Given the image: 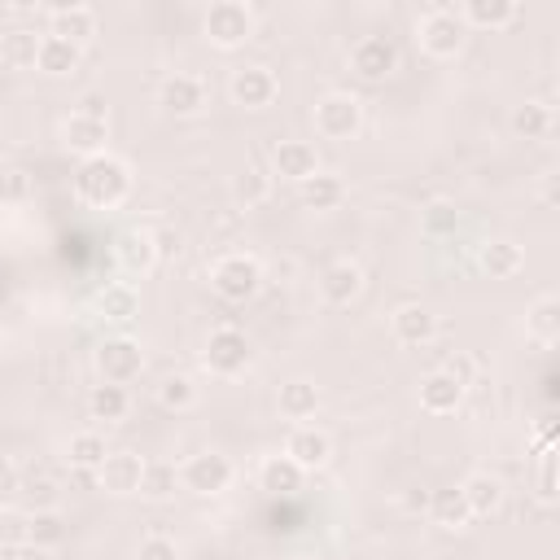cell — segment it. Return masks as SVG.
I'll return each instance as SVG.
<instances>
[{
	"label": "cell",
	"mask_w": 560,
	"mask_h": 560,
	"mask_svg": "<svg viewBox=\"0 0 560 560\" xmlns=\"http://www.w3.org/2000/svg\"><path fill=\"white\" fill-rule=\"evenodd\" d=\"M26 542H31L35 551L61 547V542H66V516H61L57 508H35V512H26Z\"/></svg>",
	"instance_id": "32"
},
{
	"label": "cell",
	"mask_w": 560,
	"mask_h": 560,
	"mask_svg": "<svg viewBox=\"0 0 560 560\" xmlns=\"http://www.w3.org/2000/svg\"><path fill=\"white\" fill-rule=\"evenodd\" d=\"M477 267H481L490 280H512V276L525 267V254H521L516 241L494 236V241H481V245H477Z\"/></svg>",
	"instance_id": "22"
},
{
	"label": "cell",
	"mask_w": 560,
	"mask_h": 560,
	"mask_svg": "<svg viewBox=\"0 0 560 560\" xmlns=\"http://www.w3.org/2000/svg\"><path fill=\"white\" fill-rule=\"evenodd\" d=\"M350 70L363 79V83H381L398 70V48L394 39L385 35H363L354 48H350Z\"/></svg>",
	"instance_id": "12"
},
{
	"label": "cell",
	"mask_w": 560,
	"mask_h": 560,
	"mask_svg": "<svg viewBox=\"0 0 560 560\" xmlns=\"http://www.w3.org/2000/svg\"><path fill=\"white\" fill-rule=\"evenodd\" d=\"M508 122H512V131H516L521 140H547L551 127H556V114H551V105H542V101H521Z\"/></svg>",
	"instance_id": "34"
},
{
	"label": "cell",
	"mask_w": 560,
	"mask_h": 560,
	"mask_svg": "<svg viewBox=\"0 0 560 560\" xmlns=\"http://www.w3.org/2000/svg\"><path fill=\"white\" fill-rule=\"evenodd\" d=\"M18 494L26 499V503H35V508H52V499H57V486H52V477L44 472V468H26L22 477H18ZM31 508V512H35Z\"/></svg>",
	"instance_id": "40"
},
{
	"label": "cell",
	"mask_w": 560,
	"mask_h": 560,
	"mask_svg": "<svg viewBox=\"0 0 560 560\" xmlns=\"http://www.w3.org/2000/svg\"><path fill=\"white\" fill-rule=\"evenodd\" d=\"M31 197V175L22 171V166H4L0 171V201L4 206H18V201H26Z\"/></svg>",
	"instance_id": "42"
},
{
	"label": "cell",
	"mask_w": 560,
	"mask_h": 560,
	"mask_svg": "<svg viewBox=\"0 0 560 560\" xmlns=\"http://www.w3.org/2000/svg\"><path fill=\"white\" fill-rule=\"evenodd\" d=\"M96 372H101V381H109V385H131V381H140V372H144V346H140L136 337H127V332L105 337V341L96 346Z\"/></svg>",
	"instance_id": "6"
},
{
	"label": "cell",
	"mask_w": 560,
	"mask_h": 560,
	"mask_svg": "<svg viewBox=\"0 0 560 560\" xmlns=\"http://www.w3.org/2000/svg\"><path fill=\"white\" fill-rule=\"evenodd\" d=\"M92 311H96L105 324H114V328H127V324L140 315V293H136L127 280H114V284H105V289L96 293Z\"/></svg>",
	"instance_id": "21"
},
{
	"label": "cell",
	"mask_w": 560,
	"mask_h": 560,
	"mask_svg": "<svg viewBox=\"0 0 560 560\" xmlns=\"http://www.w3.org/2000/svg\"><path fill=\"white\" fill-rule=\"evenodd\" d=\"M232 477H236V468H232V459L223 451H197V455H188L179 464V486L188 494H201V499L223 494L232 486Z\"/></svg>",
	"instance_id": "5"
},
{
	"label": "cell",
	"mask_w": 560,
	"mask_h": 560,
	"mask_svg": "<svg viewBox=\"0 0 560 560\" xmlns=\"http://www.w3.org/2000/svg\"><path fill=\"white\" fill-rule=\"evenodd\" d=\"M534 481H538V499H542V503H556V494H560V486H556V446H542V451H538V472H534Z\"/></svg>",
	"instance_id": "41"
},
{
	"label": "cell",
	"mask_w": 560,
	"mask_h": 560,
	"mask_svg": "<svg viewBox=\"0 0 560 560\" xmlns=\"http://www.w3.org/2000/svg\"><path fill=\"white\" fill-rule=\"evenodd\" d=\"M35 57H39V35L31 26H9L0 35V61L9 70H35Z\"/></svg>",
	"instance_id": "33"
},
{
	"label": "cell",
	"mask_w": 560,
	"mask_h": 560,
	"mask_svg": "<svg viewBox=\"0 0 560 560\" xmlns=\"http://www.w3.org/2000/svg\"><path fill=\"white\" fill-rule=\"evenodd\" d=\"M201 31H206V39H210L214 48L232 52V48H241L245 39H254V9L241 4V0H214V4L206 9V18H201Z\"/></svg>",
	"instance_id": "3"
},
{
	"label": "cell",
	"mask_w": 560,
	"mask_h": 560,
	"mask_svg": "<svg viewBox=\"0 0 560 560\" xmlns=\"http://www.w3.org/2000/svg\"><path fill=\"white\" fill-rule=\"evenodd\" d=\"M455 228H459V206L455 201H446V197H433L424 210H420V232L424 236H455Z\"/></svg>",
	"instance_id": "39"
},
{
	"label": "cell",
	"mask_w": 560,
	"mask_h": 560,
	"mask_svg": "<svg viewBox=\"0 0 560 560\" xmlns=\"http://www.w3.org/2000/svg\"><path fill=\"white\" fill-rule=\"evenodd\" d=\"M271 171L280 175V179H289V184H302V179H311L315 171H324L319 166V153H315V144L311 140H280L276 149H271Z\"/></svg>",
	"instance_id": "18"
},
{
	"label": "cell",
	"mask_w": 560,
	"mask_h": 560,
	"mask_svg": "<svg viewBox=\"0 0 560 560\" xmlns=\"http://www.w3.org/2000/svg\"><path fill=\"white\" fill-rule=\"evenodd\" d=\"M249 354H254L249 337L241 328H232V324L210 328V337L201 346V363L210 368V376H241L249 368Z\"/></svg>",
	"instance_id": "8"
},
{
	"label": "cell",
	"mask_w": 560,
	"mask_h": 560,
	"mask_svg": "<svg viewBox=\"0 0 560 560\" xmlns=\"http://www.w3.org/2000/svg\"><path fill=\"white\" fill-rule=\"evenodd\" d=\"M136 560H179V542L166 534H144L136 547Z\"/></svg>",
	"instance_id": "44"
},
{
	"label": "cell",
	"mask_w": 560,
	"mask_h": 560,
	"mask_svg": "<svg viewBox=\"0 0 560 560\" xmlns=\"http://www.w3.org/2000/svg\"><path fill=\"white\" fill-rule=\"evenodd\" d=\"M158 105L171 114V118H197L206 109V83L188 70H175L158 83Z\"/></svg>",
	"instance_id": "11"
},
{
	"label": "cell",
	"mask_w": 560,
	"mask_h": 560,
	"mask_svg": "<svg viewBox=\"0 0 560 560\" xmlns=\"http://www.w3.org/2000/svg\"><path fill=\"white\" fill-rule=\"evenodd\" d=\"M311 118H315V131L324 140H354L363 127V101L354 92H324L315 101Z\"/></svg>",
	"instance_id": "4"
},
{
	"label": "cell",
	"mask_w": 560,
	"mask_h": 560,
	"mask_svg": "<svg viewBox=\"0 0 560 560\" xmlns=\"http://www.w3.org/2000/svg\"><path fill=\"white\" fill-rule=\"evenodd\" d=\"M525 332L534 337V341H542V346H551L556 337H560V302L547 293V298H538L529 311H525Z\"/></svg>",
	"instance_id": "36"
},
{
	"label": "cell",
	"mask_w": 560,
	"mask_h": 560,
	"mask_svg": "<svg viewBox=\"0 0 560 560\" xmlns=\"http://www.w3.org/2000/svg\"><path fill=\"white\" fill-rule=\"evenodd\" d=\"M127 411H131V394H127V385H109V381H101V385L88 389V416H92V420H101V424H118V420H127Z\"/></svg>",
	"instance_id": "29"
},
{
	"label": "cell",
	"mask_w": 560,
	"mask_h": 560,
	"mask_svg": "<svg viewBox=\"0 0 560 560\" xmlns=\"http://www.w3.org/2000/svg\"><path fill=\"white\" fill-rule=\"evenodd\" d=\"M424 508H429V521H433L438 529H468V525H472V512H468L459 486H442V490H433V494L424 499Z\"/></svg>",
	"instance_id": "26"
},
{
	"label": "cell",
	"mask_w": 560,
	"mask_h": 560,
	"mask_svg": "<svg viewBox=\"0 0 560 560\" xmlns=\"http://www.w3.org/2000/svg\"><path fill=\"white\" fill-rule=\"evenodd\" d=\"M105 455H109V446H105V438H101L96 429H79V433H70V442H66V464H70V468L96 472V468L105 464Z\"/></svg>",
	"instance_id": "35"
},
{
	"label": "cell",
	"mask_w": 560,
	"mask_h": 560,
	"mask_svg": "<svg viewBox=\"0 0 560 560\" xmlns=\"http://www.w3.org/2000/svg\"><path fill=\"white\" fill-rule=\"evenodd\" d=\"M389 332H394L398 346L420 350V346H429V341L438 337V315H433L424 302H402V306H394V315H389Z\"/></svg>",
	"instance_id": "15"
},
{
	"label": "cell",
	"mask_w": 560,
	"mask_h": 560,
	"mask_svg": "<svg viewBox=\"0 0 560 560\" xmlns=\"http://www.w3.org/2000/svg\"><path fill=\"white\" fill-rule=\"evenodd\" d=\"M276 407H280V416H284V420L306 424V420L319 411V385H315V381H306V376H293V381H284V385H280Z\"/></svg>",
	"instance_id": "23"
},
{
	"label": "cell",
	"mask_w": 560,
	"mask_h": 560,
	"mask_svg": "<svg viewBox=\"0 0 560 560\" xmlns=\"http://www.w3.org/2000/svg\"><path fill=\"white\" fill-rule=\"evenodd\" d=\"M79 57H83V48L66 44V39H57V35H39L35 70H39V74H48V79H66V74H74V70H79Z\"/></svg>",
	"instance_id": "28"
},
{
	"label": "cell",
	"mask_w": 560,
	"mask_h": 560,
	"mask_svg": "<svg viewBox=\"0 0 560 560\" xmlns=\"http://www.w3.org/2000/svg\"><path fill=\"white\" fill-rule=\"evenodd\" d=\"M455 13L464 22V31H503L521 18V4L516 0H464Z\"/></svg>",
	"instance_id": "20"
},
{
	"label": "cell",
	"mask_w": 560,
	"mask_h": 560,
	"mask_svg": "<svg viewBox=\"0 0 560 560\" xmlns=\"http://www.w3.org/2000/svg\"><path fill=\"white\" fill-rule=\"evenodd\" d=\"M442 372H446L455 385H464V389H468V385L477 381V359H472L468 350H455V354L442 363Z\"/></svg>",
	"instance_id": "45"
},
{
	"label": "cell",
	"mask_w": 560,
	"mask_h": 560,
	"mask_svg": "<svg viewBox=\"0 0 560 560\" xmlns=\"http://www.w3.org/2000/svg\"><path fill=\"white\" fill-rule=\"evenodd\" d=\"M267 197H271V175H267V171L245 166L241 175H232V201H236L241 210H254V206H262Z\"/></svg>",
	"instance_id": "37"
},
{
	"label": "cell",
	"mask_w": 560,
	"mask_h": 560,
	"mask_svg": "<svg viewBox=\"0 0 560 560\" xmlns=\"http://www.w3.org/2000/svg\"><path fill=\"white\" fill-rule=\"evenodd\" d=\"M459 402H464V385H455L442 368H433V372L420 381V407H424L429 416H451V411H459Z\"/></svg>",
	"instance_id": "25"
},
{
	"label": "cell",
	"mask_w": 560,
	"mask_h": 560,
	"mask_svg": "<svg viewBox=\"0 0 560 560\" xmlns=\"http://www.w3.org/2000/svg\"><path fill=\"white\" fill-rule=\"evenodd\" d=\"M298 197H302L306 210H337V206L346 201V184H341V175H332V171H315L311 179L298 184Z\"/></svg>",
	"instance_id": "31"
},
{
	"label": "cell",
	"mask_w": 560,
	"mask_h": 560,
	"mask_svg": "<svg viewBox=\"0 0 560 560\" xmlns=\"http://www.w3.org/2000/svg\"><path fill=\"white\" fill-rule=\"evenodd\" d=\"M105 140H109V118H92V114L70 109V118L61 122V144H66L79 162L105 153Z\"/></svg>",
	"instance_id": "14"
},
{
	"label": "cell",
	"mask_w": 560,
	"mask_h": 560,
	"mask_svg": "<svg viewBox=\"0 0 560 560\" xmlns=\"http://www.w3.org/2000/svg\"><path fill=\"white\" fill-rule=\"evenodd\" d=\"M0 547H31L26 542V512L0 508Z\"/></svg>",
	"instance_id": "43"
},
{
	"label": "cell",
	"mask_w": 560,
	"mask_h": 560,
	"mask_svg": "<svg viewBox=\"0 0 560 560\" xmlns=\"http://www.w3.org/2000/svg\"><path fill=\"white\" fill-rule=\"evenodd\" d=\"M276 92H280V79L271 66H241L228 79V96L241 109H267L276 101Z\"/></svg>",
	"instance_id": "9"
},
{
	"label": "cell",
	"mask_w": 560,
	"mask_h": 560,
	"mask_svg": "<svg viewBox=\"0 0 560 560\" xmlns=\"http://www.w3.org/2000/svg\"><path fill=\"white\" fill-rule=\"evenodd\" d=\"M210 289L223 302H249L262 289V262L245 249H232V254L210 262Z\"/></svg>",
	"instance_id": "2"
},
{
	"label": "cell",
	"mask_w": 560,
	"mask_h": 560,
	"mask_svg": "<svg viewBox=\"0 0 560 560\" xmlns=\"http://www.w3.org/2000/svg\"><path fill=\"white\" fill-rule=\"evenodd\" d=\"M459 494H464L472 521H477V516H494V512L503 508V481H499L494 472H468V477L459 481Z\"/></svg>",
	"instance_id": "24"
},
{
	"label": "cell",
	"mask_w": 560,
	"mask_h": 560,
	"mask_svg": "<svg viewBox=\"0 0 560 560\" xmlns=\"http://www.w3.org/2000/svg\"><path fill=\"white\" fill-rule=\"evenodd\" d=\"M140 472H144V459L136 451H109L105 464L96 468V490L105 494H140Z\"/></svg>",
	"instance_id": "17"
},
{
	"label": "cell",
	"mask_w": 560,
	"mask_h": 560,
	"mask_svg": "<svg viewBox=\"0 0 560 560\" xmlns=\"http://www.w3.org/2000/svg\"><path fill=\"white\" fill-rule=\"evenodd\" d=\"M153 245H158V258H171V254H179V232L158 228V232H153Z\"/></svg>",
	"instance_id": "46"
},
{
	"label": "cell",
	"mask_w": 560,
	"mask_h": 560,
	"mask_svg": "<svg viewBox=\"0 0 560 560\" xmlns=\"http://www.w3.org/2000/svg\"><path fill=\"white\" fill-rule=\"evenodd\" d=\"M74 197L92 210H118L131 197V166L118 153H96L74 166Z\"/></svg>",
	"instance_id": "1"
},
{
	"label": "cell",
	"mask_w": 560,
	"mask_h": 560,
	"mask_svg": "<svg viewBox=\"0 0 560 560\" xmlns=\"http://www.w3.org/2000/svg\"><path fill=\"white\" fill-rule=\"evenodd\" d=\"M114 262H118V271L131 276V280L149 276V271L162 262V258H158V245H153V228H122V232L114 236Z\"/></svg>",
	"instance_id": "10"
},
{
	"label": "cell",
	"mask_w": 560,
	"mask_h": 560,
	"mask_svg": "<svg viewBox=\"0 0 560 560\" xmlns=\"http://www.w3.org/2000/svg\"><path fill=\"white\" fill-rule=\"evenodd\" d=\"M284 455L302 472H315V468H324L332 459V438L324 429H315V424H293L289 438H284Z\"/></svg>",
	"instance_id": "16"
},
{
	"label": "cell",
	"mask_w": 560,
	"mask_h": 560,
	"mask_svg": "<svg viewBox=\"0 0 560 560\" xmlns=\"http://www.w3.org/2000/svg\"><path fill=\"white\" fill-rule=\"evenodd\" d=\"M184 486H179V464L171 459H144V472H140V499L149 503H166L175 499Z\"/></svg>",
	"instance_id": "30"
},
{
	"label": "cell",
	"mask_w": 560,
	"mask_h": 560,
	"mask_svg": "<svg viewBox=\"0 0 560 560\" xmlns=\"http://www.w3.org/2000/svg\"><path fill=\"white\" fill-rule=\"evenodd\" d=\"M363 293V267L350 262V258H337L319 271V298L328 306H350L354 298Z\"/></svg>",
	"instance_id": "19"
},
{
	"label": "cell",
	"mask_w": 560,
	"mask_h": 560,
	"mask_svg": "<svg viewBox=\"0 0 560 560\" xmlns=\"http://www.w3.org/2000/svg\"><path fill=\"white\" fill-rule=\"evenodd\" d=\"M302 481H306V472L280 451V455H267L262 464H258V486L267 490V494H298L302 490Z\"/></svg>",
	"instance_id": "27"
},
{
	"label": "cell",
	"mask_w": 560,
	"mask_h": 560,
	"mask_svg": "<svg viewBox=\"0 0 560 560\" xmlns=\"http://www.w3.org/2000/svg\"><path fill=\"white\" fill-rule=\"evenodd\" d=\"M74 109H79V114H92V118H109V105H105V96H96V92H88Z\"/></svg>",
	"instance_id": "47"
},
{
	"label": "cell",
	"mask_w": 560,
	"mask_h": 560,
	"mask_svg": "<svg viewBox=\"0 0 560 560\" xmlns=\"http://www.w3.org/2000/svg\"><path fill=\"white\" fill-rule=\"evenodd\" d=\"M197 398H201V389H197V381L184 376V372H171V376L158 381V402H162L166 411H192Z\"/></svg>",
	"instance_id": "38"
},
{
	"label": "cell",
	"mask_w": 560,
	"mask_h": 560,
	"mask_svg": "<svg viewBox=\"0 0 560 560\" xmlns=\"http://www.w3.org/2000/svg\"><path fill=\"white\" fill-rule=\"evenodd\" d=\"M538 192H542V206H556V201H560V188H556V175H542V188H538Z\"/></svg>",
	"instance_id": "48"
},
{
	"label": "cell",
	"mask_w": 560,
	"mask_h": 560,
	"mask_svg": "<svg viewBox=\"0 0 560 560\" xmlns=\"http://www.w3.org/2000/svg\"><path fill=\"white\" fill-rule=\"evenodd\" d=\"M48 35L83 48L96 39V13L79 0H61V4H48Z\"/></svg>",
	"instance_id": "13"
},
{
	"label": "cell",
	"mask_w": 560,
	"mask_h": 560,
	"mask_svg": "<svg viewBox=\"0 0 560 560\" xmlns=\"http://www.w3.org/2000/svg\"><path fill=\"white\" fill-rule=\"evenodd\" d=\"M416 39H420V48H424L429 57H455V52L464 48L468 31H464V22H459V13H455L451 4H433V9L416 22Z\"/></svg>",
	"instance_id": "7"
}]
</instances>
